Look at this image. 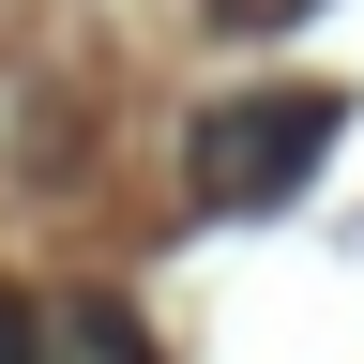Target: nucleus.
I'll return each mask as SVG.
<instances>
[{
	"instance_id": "20e7f679",
	"label": "nucleus",
	"mask_w": 364,
	"mask_h": 364,
	"mask_svg": "<svg viewBox=\"0 0 364 364\" xmlns=\"http://www.w3.org/2000/svg\"><path fill=\"white\" fill-rule=\"evenodd\" d=\"M0 364H31V304L16 289H0Z\"/></svg>"
},
{
	"instance_id": "7ed1b4c3",
	"label": "nucleus",
	"mask_w": 364,
	"mask_h": 364,
	"mask_svg": "<svg viewBox=\"0 0 364 364\" xmlns=\"http://www.w3.org/2000/svg\"><path fill=\"white\" fill-rule=\"evenodd\" d=\"M213 16H228V31H289L304 0H213Z\"/></svg>"
},
{
	"instance_id": "f257e3e1",
	"label": "nucleus",
	"mask_w": 364,
	"mask_h": 364,
	"mask_svg": "<svg viewBox=\"0 0 364 364\" xmlns=\"http://www.w3.org/2000/svg\"><path fill=\"white\" fill-rule=\"evenodd\" d=\"M334 136H349L334 91H243V107H213L198 152H182V167H198V213H273V198H304Z\"/></svg>"
},
{
	"instance_id": "f03ea898",
	"label": "nucleus",
	"mask_w": 364,
	"mask_h": 364,
	"mask_svg": "<svg viewBox=\"0 0 364 364\" xmlns=\"http://www.w3.org/2000/svg\"><path fill=\"white\" fill-rule=\"evenodd\" d=\"M31 364H152L122 304H31Z\"/></svg>"
}]
</instances>
